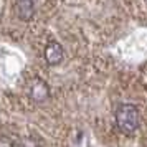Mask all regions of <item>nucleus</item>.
Instances as JSON below:
<instances>
[{
	"label": "nucleus",
	"mask_w": 147,
	"mask_h": 147,
	"mask_svg": "<svg viewBox=\"0 0 147 147\" xmlns=\"http://www.w3.org/2000/svg\"><path fill=\"white\" fill-rule=\"evenodd\" d=\"M140 122L139 111L134 104H121L116 111V124L124 134H132Z\"/></svg>",
	"instance_id": "obj_1"
},
{
	"label": "nucleus",
	"mask_w": 147,
	"mask_h": 147,
	"mask_svg": "<svg viewBox=\"0 0 147 147\" xmlns=\"http://www.w3.org/2000/svg\"><path fill=\"white\" fill-rule=\"evenodd\" d=\"M28 94L30 98L35 101V102H45V101L50 98V88L41 78H35L32 83H30V88H28Z\"/></svg>",
	"instance_id": "obj_2"
},
{
	"label": "nucleus",
	"mask_w": 147,
	"mask_h": 147,
	"mask_svg": "<svg viewBox=\"0 0 147 147\" xmlns=\"http://www.w3.org/2000/svg\"><path fill=\"white\" fill-rule=\"evenodd\" d=\"M63 56H65V50L58 41H50L45 48V60H47L48 65L51 66H56L63 61Z\"/></svg>",
	"instance_id": "obj_3"
},
{
	"label": "nucleus",
	"mask_w": 147,
	"mask_h": 147,
	"mask_svg": "<svg viewBox=\"0 0 147 147\" xmlns=\"http://www.w3.org/2000/svg\"><path fill=\"white\" fill-rule=\"evenodd\" d=\"M15 13L23 22H28L35 15V3L33 0H17L15 3Z\"/></svg>",
	"instance_id": "obj_4"
},
{
	"label": "nucleus",
	"mask_w": 147,
	"mask_h": 147,
	"mask_svg": "<svg viewBox=\"0 0 147 147\" xmlns=\"http://www.w3.org/2000/svg\"><path fill=\"white\" fill-rule=\"evenodd\" d=\"M15 147H41V146L35 137H23V139L15 140Z\"/></svg>",
	"instance_id": "obj_5"
},
{
	"label": "nucleus",
	"mask_w": 147,
	"mask_h": 147,
	"mask_svg": "<svg viewBox=\"0 0 147 147\" xmlns=\"http://www.w3.org/2000/svg\"><path fill=\"white\" fill-rule=\"evenodd\" d=\"M0 147H15V140H12L8 136H0Z\"/></svg>",
	"instance_id": "obj_6"
}]
</instances>
